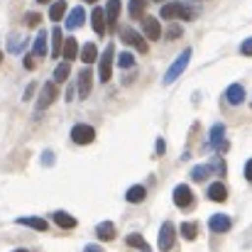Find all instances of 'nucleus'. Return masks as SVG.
Segmentation results:
<instances>
[{"mask_svg": "<svg viewBox=\"0 0 252 252\" xmlns=\"http://www.w3.org/2000/svg\"><path fill=\"white\" fill-rule=\"evenodd\" d=\"M162 17L164 20H193L196 17V10L191 7V5H186V2H167L164 7H162Z\"/></svg>", "mask_w": 252, "mask_h": 252, "instance_id": "1", "label": "nucleus"}, {"mask_svg": "<svg viewBox=\"0 0 252 252\" xmlns=\"http://www.w3.org/2000/svg\"><path fill=\"white\" fill-rule=\"evenodd\" d=\"M189 59H191V49H184L179 57H176V62L171 64L167 69V74H164V86H171L184 71H186V66H189Z\"/></svg>", "mask_w": 252, "mask_h": 252, "instance_id": "2", "label": "nucleus"}, {"mask_svg": "<svg viewBox=\"0 0 252 252\" xmlns=\"http://www.w3.org/2000/svg\"><path fill=\"white\" fill-rule=\"evenodd\" d=\"M120 39H123L125 44L135 47L140 54H147V49H150V47H147V39H145L140 32H135L132 27H123V30H120Z\"/></svg>", "mask_w": 252, "mask_h": 252, "instance_id": "3", "label": "nucleus"}, {"mask_svg": "<svg viewBox=\"0 0 252 252\" xmlns=\"http://www.w3.org/2000/svg\"><path fill=\"white\" fill-rule=\"evenodd\" d=\"M113 57H115V47L108 44L105 52L100 54V66H98V76H100L103 84H108L113 79Z\"/></svg>", "mask_w": 252, "mask_h": 252, "instance_id": "4", "label": "nucleus"}, {"mask_svg": "<svg viewBox=\"0 0 252 252\" xmlns=\"http://www.w3.org/2000/svg\"><path fill=\"white\" fill-rule=\"evenodd\" d=\"M211 147L218 150L220 155L230 150V145H228V140H225V125H223V123H216V125L211 127Z\"/></svg>", "mask_w": 252, "mask_h": 252, "instance_id": "5", "label": "nucleus"}, {"mask_svg": "<svg viewBox=\"0 0 252 252\" xmlns=\"http://www.w3.org/2000/svg\"><path fill=\"white\" fill-rule=\"evenodd\" d=\"M57 95H59V88L54 81H47V84L42 86V93H39V100H37V110H47L54 100H57Z\"/></svg>", "mask_w": 252, "mask_h": 252, "instance_id": "6", "label": "nucleus"}, {"mask_svg": "<svg viewBox=\"0 0 252 252\" xmlns=\"http://www.w3.org/2000/svg\"><path fill=\"white\" fill-rule=\"evenodd\" d=\"M71 140H74L76 145H91V142L95 140V130H93L91 125L79 123V125L71 127Z\"/></svg>", "mask_w": 252, "mask_h": 252, "instance_id": "7", "label": "nucleus"}, {"mask_svg": "<svg viewBox=\"0 0 252 252\" xmlns=\"http://www.w3.org/2000/svg\"><path fill=\"white\" fill-rule=\"evenodd\" d=\"M171 196H174V203L179 208H191L193 206V191L189 189V184H179Z\"/></svg>", "mask_w": 252, "mask_h": 252, "instance_id": "8", "label": "nucleus"}, {"mask_svg": "<svg viewBox=\"0 0 252 252\" xmlns=\"http://www.w3.org/2000/svg\"><path fill=\"white\" fill-rule=\"evenodd\" d=\"M208 228H211V233H228L233 228V218L228 213H213L208 218Z\"/></svg>", "mask_w": 252, "mask_h": 252, "instance_id": "9", "label": "nucleus"}, {"mask_svg": "<svg viewBox=\"0 0 252 252\" xmlns=\"http://www.w3.org/2000/svg\"><path fill=\"white\" fill-rule=\"evenodd\" d=\"M174 235H176V230H174V223L167 220V223H162V230H159V240H157V248L162 252H169L174 248Z\"/></svg>", "mask_w": 252, "mask_h": 252, "instance_id": "10", "label": "nucleus"}, {"mask_svg": "<svg viewBox=\"0 0 252 252\" xmlns=\"http://www.w3.org/2000/svg\"><path fill=\"white\" fill-rule=\"evenodd\" d=\"M142 30H145V37H147L150 42H157V39L162 37V25H159V20H155V17H150V15L142 17Z\"/></svg>", "mask_w": 252, "mask_h": 252, "instance_id": "11", "label": "nucleus"}, {"mask_svg": "<svg viewBox=\"0 0 252 252\" xmlns=\"http://www.w3.org/2000/svg\"><path fill=\"white\" fill-rule=\"evenodd\" d=\"M79 100H86L88 98V93H91V86H93V74H91V69H84L81 74H79Z\"/></svg>", "mask_w": 252, "mask_h": 252, "instance_id": "12", "label": "nucleus"}, {"mask_svg": "<svg viewBox=\"0 0 252 252\" xmlns=\"http://www.w3.org/2000/svg\"><path fill=\"white\" fill-rule=\"evenodd\" d=\"M52 218H54V223H57L59 228H64V230H74V228L79 225L76 216H71V213H66V211H57Z\"/></svg>", "mask_w": 252, "mask_h": 252, "instance_id": "13", "label": "nucleus"}, {"mask_svg": "<svg viewBox=\"0 0 252 252\" xmlns=\"http://www.w3.org/2000/svg\"><path fill=\"white\" fill-rule=\"evenodd\" d=\"M91 25H93V32H95L98 37L105 34V10H103V7H95V10H93V15H91Z\"/></svg>", "mask_w": 252, "mask_h": 252, "instance_id": "14", "label": "nucleus"}, {"mask_svg": "<svg viewBox=\"0 0 252 252\" xmlns=\"http://www.w3.org/2000/svg\"><path fill=\"white\" fill-rule=\"evenodd\" d=\"M208 198L216 201V203H223V201L228 198V189H225V184H223V181H213V184L208 186Z\"/></svg>", "mask_w": 252, "mask_h": 252, "instance_id": "15", "label": "nucleus"}, {"mask_svg": "<svg viewBox=\"0 0 252 252\" xmlns=\"http://www.w3.org/2000/svg\"><path fill=\"white\" fill-rule=\"evenodd\" d=\"M95 238H98L100 243L113 240V238H115V223H113V220H103V223L95 228Z\"/></svg>", "mask_w": 252, "mask_h": 252, "instance_id": "16", "label": "nucleus"}, {"mask_svg": "<svg viewBox=\"0 0 252 252\" xmlns=\"http://www.w3.org/2000/svg\"><path fill=\"white\" fill-rule=\"evenodd\" d=\"M225 98H228V103H230V105H240V103L245 100V88H243L240 84L228 86V91H225Z\"/></svg>", "mask_w": 252, "mask_h": 252, "instance_id": "17", "label": "nucleus"}, {"mask_svg": "<svg viewBox=\"0 0 252 252\" xmlns=\"http://www.w3.org/2000/svg\"><path fill=\"white\" fill-rule=\"evenodd\" d=\"M145 196H147V189H145L142 184L130 186V189H127V193H125L127 203H142V201H145Z\"/></svg>", "mask_w": 252, "mask_h": 252, "instance_id": "18", "label": "nucleus"}, {"mask_svg": "<svg viewBox=\"0 0 252 252\" xmlns=\"http://www.w3.org/2000/svg\"><path fill=\"white\" fill-rule=\"evenodd\" d=\"M86 20V10L84 7H74L71 12H69V17H66V27L69 30H76V27H81Z\"/></svg>", "mask_w": 252, "mask_h": 252, "instance_id": "19", "label": "nucleus"}, {"mask_svg": "<svg viewBox=\"0 0 252 252\" xmlns=\"http://www.w3.org/2000/svg\"><path fill=\"white\" fill-rule=\"evenodd\" d=\"M118 15H120V0H108V5H105V25L115 27Z\"/></svg>", "mask_w": 252, "mask_h": 252, "instance_id": "20", "label": "nucleus"}, {"mask_svg": "<svg viewBox=\"0 0 252 252\" xmlns=\"http://www.w3.org/2000/svg\"><path fill=\"white\" fill-rule=\"evenodd\" d=\"M145 10H147V0H130V5H127V12L132 20H142Z\"/></svg>", "mask_w": 252, "mask_h": 252, "instance_id": "21", "label": "nucleus"}, {"mask_svg": "<svg viewBox=\"0 0 252 252\" xmlns=\"http://www.w3.org/2000/svg\"><path fill=\"white\" fill-rule=\"evenodd\" d=\"M69 74H71V64L69 62H62V64H57V69H54V84H64L66 79H69Z\"/></svg>", "mask_w": 252, "mask_h": 252, "instance_id": "22", "label": "nucleus"}, {"mask_svg": "<svg viewBox=\"0 0 252 252\" xmlns=\"http://www.w3.org/2000/svg\"><path fill=\"white\" fill-rule=\"evenodd\" d=\"M17 223L20 225H27V228H32V230H39V233H44L47 230V220L44 218H17Z\"/></svg>", "mask_w": 252, "mask_h": 252, "instance_id": "23", "label": "nucleus"}, {"mask_svg": "<svg viewBox=\"0 0 252 252\" xmlns=\"http://www.w3.org/2000/svg\"><path fill=\"white\" fill-rule=\"evenodd\" d=\"M125 243H127V248H137V250H142V252H152L150 250V245L145 243V238H142V235H137V233L127 235V238H125Z\"/></svg>", "mask_w": 252, "mask_h": 252, "instance_id": "24", "label": "nucleus"}, {"mask_svg": "<svg viewBox=\"0 0 252 252\" xmlns=\"http://www.w3.org/2000/svg\"><path fill=\"white\" fill-rule=\"evenodd\" d=\"M62 47H64V39H62V30L59 27H54L52 30V57L57 59L59 54H62Z\"/></svg>", "mask_w": 252, "mask_h": 252, "instance_id": "25", "label": "nucleus"}, {"mask_svg": "<svg viewBox=\"0 0 252 252\" xmlns=\"http://www.w3.org/2000/svg\"><path fill=\"white\" fill-rule=\"evenodd\" d=\"M95 59H98V49H95V44H93V42L84 44V49H81V62H84V64H93Z\"/></svg>", "mask_w": 252, "mask_h": 252, "instance_id": "26", "label": "nucleus"}, {"mask_svg": "<svg viewBox=\"0 0 252 252\" xmlns=\"http://www.w3.org/2000/svg\"><path fill=\"white\" fill-rule=\"evenodd\" d=\"M66 15V2L64 0H57L52 7H49V20H54V22H59L62 17Z\"/></svg>", "mask_w": 252, "mask_h": 252, "instance_id": "27", "label": "nucleus"}, {"mask_svg": "<svg viewBox=\"0 0 252 252\" xmlns=\"http://www.w3.org/2000/svg\"><path fill=\"white\" fill-rule=\"evenodd\" d=\"M62 52H64L66 62L76 59V54H79V44H76V39H64V47H62Z\"/></svg>", "mask_w": 252, "mask_h": 252, "instance_id": "28", "label": "nucleus"}, {"mask_svg": "<svg viewBox=\"0 0 252 252\" xmlns=\"http://www.w3.org/2000/svg\"><path fill=\"white\" fill-rule=\"evenodd\" d=\"M34 57H44L47 54V32H39L37 39H34Z\"/></svg>", "mask_w": 252, "mask_h": 252, "instance_id": "29", "label": "nucleus"}, {"mask_svg": "<svg viewBox=\"0 0 252 252\" xmlns=\"http://www.w3.org/2000/svg\"><path fill=\"white\" fill-rule=\"evenodd\" d=\"M179 233L186 238V240H196V235H198V228H196V223H181V228H179Z\"/></svg>", "mask_w": 252, "mask_h": 252, "instance_id": "30", "label": "nucleus"}, {"mask_svg": "<svg viewBox=\"0 0 252 252\" xmlns=\"http://www.w3.org/2000/svg\"><path fill=\"white\" fill-rule=\"evenodd\" d=\"M211 174V169H208V164H198V167L191 169V179L193 181H206V176Z\"/></svg>", "mask_w": 252, "mask_h": 252, "instance_id": "31", "label": "nucleus"}, {"mask_svg": "<svg viewBox=\"0 0 252 252\" xmlns=\"http://www.w3.org/2000/svg\"><path fill=\"white\" fill-rule=\"evenodd\" d=\"M118 66H120V69H132V66H135V57H132L130 52H123V54L118 57Z\"/></svg>", "mask_w": 252, "mask_h": 252, "instance_id": "32", "label": "nucleus"}, {"mask_svg": "<svg viewBox=\"0 0 252 252\" xmlns=\"http://www.w3.org/2000/svg\"><path fill=\"white\" fill-rule=\"evenodd\" d=\"M25 22H27V27H37L42 22V15L39 12H27L25 15Z\"/></svg>", "mask_w": 252, "mask_h": 252, "instance_id": "33", "label": "nucleus"}, {"mask_svg": "<svg viewBox=\"0 0 252 252\" xmlns=\"http://www.w3.org/2000/svg\"><path fill=\"white\" fill-rule=\"evenodd\" d=\"M208 169H211V171L216 169V171H218V176H225V162H223L220 157H218V159H216L213 164H208Z\"/></svg>", "mask_w": 252, "mask_h": 252, "instance_id": "34", "label": "nucleus"}, {"mask_svg": "<svg viewBox=\"0 0 252 252\" xmlns=\"http://www.w3.org/2000/svg\"><path fill=\"white\" fill-rule=\"evenodd\" d=\"M22 47H25V42H22L20 37H12V39H10V52H12V54L22 52Z\"/></svg>", "mask_w": 252, "mask_h": 252, "instance_id": "35", "label": "nucleus"}, {"mask_svg": "<svg viewBox=\"0 0 252 252\" xmlns=\"http://www.w3.org/2000/svg\"><path fill=\"white\" fill-rule=\"evenodd\" d=\"M167 37L169 39H179V37H181V27H179V25H171L167 30Z\"/></svg>", "mask_w": 252, "mask_h": 252, "instance_id": "36", "label": "nucleus"}, {"mask_svg": "<svg viewBox=\"0 0 252 252\" xmlns=\"http://www.w3.org/2000/svg\"><path fill=\"white\" fill-rule=\"evenodd\" d=\"M240 54H245V57H252V37H250V39H245V42L240 44Z\"/></svg>", "mask_w": 252, "mask_h": 252, "instance_id": "37", "label": "nucleus"}, {"mask_svg": "<svg viewBox=\"0 0 252 252\" xmlns=\"http://www.w3.org/2000/svg\"><path fill=\"white\" fill-rule=\"evenodd\" d=\"M22 64H25V69H27V71H32V69H34V54H27Z\"/></svg>", "mask_w": 252, "mask_h": 252, "instance_id": "38", "label": "nucleus"}, {"mask_svg": "<svg viewBox=\"0 0 252 252\" xmlns=\"http://www.w3.org/2000/svg\"><path fill=\"white\" fill-rule=\"evenodd\" d=\"M164 152H167V142H164V140H162V137H159V140H157V155H159V157H162V155H164Z\"/></svg>", "mask_w": 252, "mask_h": 252, "instance_id": "39", "label": "nucleus"}, {"mask_svg": "<svg viewBox=\"0 0 252 252\" xmlns=\"http://www.w3.org/2000/svg\"><path fill=\"white\" fill-rule=\"evenodd\" d=\"M245 179L252 181V159H248V164H245Z\"/></svg>", "mask_w": 252, "mask_h": 252, "instance_id": "40", "label": "nucleus"}, {"mask_svg": "<svg viewBox=\"0 0 252 252\" xmlns=\"http://www.w3.org/2000/svg\"><path fill=\"white\" fill-rule=\"evenodd\" d=\"M34 88H37L34 84H30V86H27V91H25V100H30V98L34 95Z\"/></svg>", "mask_w": 252, "mask_h": 252, "instance_id": "41", "label": "nucleus"}, {"mask_svg": "<svg viewBox=\"0 0 252 252\" xmlns=\"http://www.w3.org/2000/svg\"><path fill=\"white\" fill-rule=\"evenodd\" d=\"M74 95H76V86H69L66 88V100H74Z\"/></svg>", "mask_w": 252, "mask_h": 252, "instance_id": "42", "label": "nucleus"}, {"mask_svg": "<svg viewBox=\"0 0 252 252\" xmlns=\"http://www.w3.org/2000/svg\"><path fill=\"white\" fill-rule=\"evenodd\" d=\"M84 252H103V248L100 245H86Z\"/></svg>", "mask_w": 252, "mask_h": 252, "instance_id": "43", "label": "nucleus"}, {"mask_svg": "<svg viewBox=\"0 0 252 252\" xmlns=\"http://www.w3.org/2000/svg\"><path fill=\"white\" fill-rule=\"evenodd\" d=\"M44 164H52V152H44Z\"/></svg>", "mask_w": 252, "mask_h": 252, "instance_id": "44", "label": "nucleus"}, {"mask_svg": "<svg viewBox=\"0 0 252 252\" xmlns=\"http://www.w3.org/2000/svg\"><path fill=\"white\" fill-rule=\"evenodd\" d=\"M12 252H27V250L25 248H17V250H12Z\"/></svg>", "mask_w": 252, "mask_h": 252, "instance_id": "45", "label": "nucleus"}, {"mask_svg": "<svg viewBox=\"0 0 252 252\" xmlns=\"http://www.w3.org/2000/svg\"><path fill=\"white\" fill-rule=\"evenodd\" d=\"M37 2H42V5H44V2H52V0H37Z\"/></svg>", "mask_w": 252, "mask_h": 252, "instance_id": "46", "label": "nucleus"}, {"mask_svg": "<svg viewBox=\"0 0 252 252\" xmlns=\"http://www.w3.org/2000/svg\"><path fill=\"white\" fill-rule=\"evenodd\" d=\"M84 2H95V0H84Z\"/></svg>", "mask_w": 252, "mask_h": 252, "instance_id": "47", "label": "nucleus"}, {"mask_svg": "<svg viewBox=\"0 0 252 252\" xmlns=\"http://www.w3.org/2000/svg\"><path fill=\"white\" fill-rule=\"evenodd\" d=\"M155 2H164V0H155Z\"/></svg>", "mask_w": 252, "mask_h": 252, "instance_id": "48", "label": "nucleus"}, {"mask_svg": "<svg viewBox=\"0 0 252 252\" xmlns=\"http://www.w3.org/2000/svg\"><path fill=\"white\" fill-rule=\"evenodd\" d=\"M0 62H2V52H0Z\"/></svg>", "mask_w": 252, "mask_h": 252, "instance_id": "49", "label": "nucleus"}]
</instances>
